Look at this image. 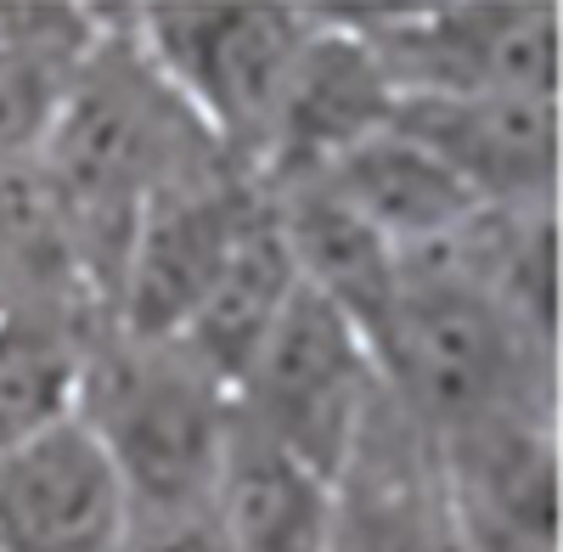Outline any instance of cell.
<instances>
[{"label":"cell","instance_id":"cell-1","mask_svg":"<svg viewBox=\"0 0 563 552\" xmlns=\"http://www.w3.org/2000/svg\"><path fill=\"white\" fill-rule=\"evenodd\" d=\"M79 423L124 479L130 514L209 501L238 406L231 389L175 339L102 333L90 350Z\"/></svg>","mask_w":563,"mask_h":552},{"label":"cell","instance_id":"cell-2","mask_svg":"<svg viewBox=\"0 0 563 552\" xmlns=\"http://www.w3.org/2000/svg\"><path fill=\"white\" fill-rule=\"evenodd\" d=\"M124 23L186 113L214 135V147L260 180L282 90L310 34V7L164 0V7H130Z\"/></svg>","mask_w":563,"mask_h":552},{"label":"cell","instance_id":"cell-3","mask_svg":"<svg viewBox=\"0 0 563 552\" xmlns=\"http://www.w3.org/2000/svg\"><path fill=\"white\" fill-rule=\"evenodd\" d=\"M231 406L249 434L282 445L339 485L384 406V378L355 321L299 288L243 378L231 384Z\"/></svg>","mask_w":563,"mask_h":552},{"label":"cell","instance_id":"cell-4","mask_svg":"<svg viewBox=\"0 0 563 552\" xmlns=\"http://www.w3.org/2000/svg\"><path fill=\"white\" fill-rule=\"evenodd\" d=\"M395 97H558V7H333Z\"/></svg>","mask_w":563,"mask_h":552},{"label":"cell","instance_id":"cell-5","mask_svg":"<svg viewBox=\"0 0 563 552\" xmlns=\"http://www.w3.org/2000/svg\"><path fill=\"white\" fill-rule=\"evenodd\" d=\"M260 214L265 187L243 164H209L147 198L113 271L108 328L130 339H180Z\"/></svg>","mask_w":563,"mask_h":552},{"label":"cell","instance_id":"cell-6","mask_svg":"<svg viewBox=\"0 0 563 552\" xmlns=\"http://www.w3.org/2000/svg\"><path fill=\"white\" fill-rule=\"evenodd\" d=\"M389 124L479 209H552L558 97H400Z\"/></svg>","mask_w":563,"mask_h":552},{"label":"cell","instance_id":"cell-7","mask_svg":"<svg viewBox=\"0 0 563 552\" xmlns=\"http://www.w3.org/2000/svg\"><path fill=\"white\" fill-rule=\"evenodd\" d=\"M130 496L79 418L0 451V552H119Z\"/></svg>","mask_w":563,"mask_h":552},{"label":"cell","instance_id":"cell-8","mask_svg":"<svg viewBox=\"0 0 563 552\" xmlns=\"http://www.w3.org/2000/svg\"><path fill=\"white\" fill-rule=\"evenodd\" d=\"M395 85L378 68L372 45L339 23L333 12L310 7V34L299 45V63L282 90V108L271 124V142L260 158V180H305L339 164L361 142H372L395 119Z\"/></svg>","mask_w":563,"mask_h":552},{"label":"cell","instance_id":"cell-9","mask_svg":"<svg viewBox=\"0 0 563 552\" xmlns=\"http://www.w3.org/2000/svg\"><path fill=\"white\" fill-rule=\"evenodd\" d=\"M209 508L231 552H339L344 496L310 463L231 423Z\"/></svg>","mask_w":563,"mask_h":552},{"label":"cell","instance_id":"cell-10","mask_svg":"<svg viewBox=\"0 0 563 552\" xmlns=\"http://www.w3.org/2000/svg\"><path fill=\"white\" fill-rule=\"evenodd\" d=\"M305 180H316L327 198H339L366 232H378L400 260L451 243L467 220L485 214L456 187V175L440 158L422 153L411 135H400L395 124L378 130L372 142H361L355 153H344L339 164H327L321 175H305Z\"/></svg>","mask_w":563,"mask_h":552},{"label":"cell","instance_id":"cell-11","mask_svg":"<svg viewBox=\"0 0 563 552\" xmlns=\"http://www.w3.org/2000/svg\"><path fill=\"white\" fill-rule=\"evenodd\" d=\"M102 316L45 299H0V451L79 418Z\"/></svg>","mask_w":563,"mask_h":552},{"label":"cell","instance_id":"cell-12","mask_svg":"<svg viewBox=\"0 0 563 552\" xmlns=\"http://www.w3.org/2000/svg\"><path fill=\"white\" fill-rule=\"evenodd\" d=\"M97 34L90 7H0V164L45 153Z\"/></svg>","mask_w":563,"mask_h":552},{"label":"cell","instance_id":"cell-13","mask_svg":"<svg viewBox=\"0 0 563 552\" xmlns=\"http://www.w3.org/2000/svg\"><path fill=\"white\" fill-rule=\"evenodd\" d=\"M294 294H299V271H294V254H288V243H282L271 198H265V214L254 220V232L238 243L231 265L220 271V283L209 288V299L180 328L175 344L186 355H198L209 373L231 389L243 378V366L254 361V350L265 344V333L276 328V316L288 310Z\"/></svg>","mask_w":563,"mask_h":552},{"label":"cell","instance_id":"cell-14","mask_svg":"<svg viewBox=\"0 0 563 552\" xmlns=\"http://www.w3.org/2000/svg\"><path fill=\"white\" fill-rule=\"evenodd\" d=\"M119 552H231L220 536V519L209 501H186V508H141L130 514Z\"/></svg>","mask_w":563,"mask_h":552}]
</instances>
